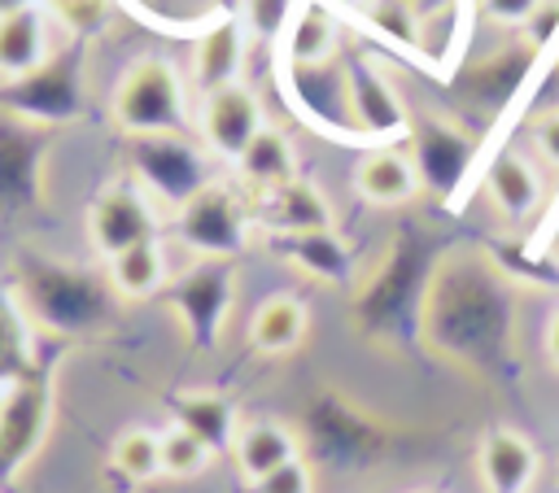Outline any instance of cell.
<instances>
[{
    "mask_svg": "<svg viewBox=\"0 0 559 493\" xmlns=\"http://www.w3.org/2000/svg\"><path fill=\"white\" fill-rule=\"evenodd\" d=\"M109 113L127 135L166 140V135L183 131V122H188V87L170 61L144 57L118 79Z\"/></svg>",
    "mask_w": 559,
    "mask_h": 493,
    "instance_id": "obj_1",
    "label": "cell"
},
{
    "mask_svg": "<svg viewBox=\"0 0 559 493\" xmlns=\"http://www.w3.org/2000/svg\"><path fill=\"white\" fill-rule=\"evenodd\" d=\"M175 227H179V240L210 262H231L249 240L245 205L227 183H201L183 192Z\"/></svg>",
    "mask_w": 559,
    "mask_h": 493,
    "instance_id": "obj_2",
    "label": "cell"
},
{
    "mask_svg": "<svg viewBox=\"0 0 559 493\" xmlns=\"http://www.w3.org/2000/svg\"><path fill=\"white\" fill-rule=\"evenodd\" d=\"M157 205L153 196L140 188V183H109L96 192V201L87 205V236H92V249L109 262L118 257L122 249H135V244H148L157 240Z\"/></svg>",
    "mask_w": 559,
    "mask_h": 493,
    "instance_id": "obj_3",
    "label": "cell"
},
{
    "mask_svg": "<svg viewBox=\"0 0 559 493\" xmlns=\"http://www.w3.org/2000/svg\"><path fill=\"white\" fill-rule=\"evenodd\" d=\"M52 423V393L44 380H13L0 406V480L22 471Z\"/></svg>",
    "mask_w": 559,
    "mask_h": 493,
    "instance_id": "obj_4",
    "label": "cell"
},
{
    "mask_svg": "<svg viewBox=\"0 0 559 493\" xmlns=\"http://www.w3.org/2000/svg\"><path fill=\"white\" fill-rule=\"evenodd\" d=\"M170 301L188 327V340L210 349L218 340V327L231 310V266L227 262H201L192 266V275H183L175 288H170Z\"/></svg>",
    "mask_w": 559,
    "mask_h": 493,
    "instance_id": "obj_5",
    "label": "cell"
},
{
    "mask_svg": "<svg viewBox=\"0 0 559 493\" xmlns=\"http://www.w3.org/2000/svg\"><path fill=\"white\" fill-rule=\"evenodd\" d=\"M262 127H266L262 105L245 83H231V87L201 96V135L223 161H236Z\"/></svg>",
    "mask_w": 559,
    "mask_h": 493,
    "instance_id": "obj_6",
    "label": "cell"
},
{
    "mask_svg": "<svg viewBox=\"0 0 559 493\" xmlns=\"http://www.w3.org/2000/svg\"><path fill=\"white\" fill-rule=\"evenodd\" d=\"M476 467H480V480L489 493H528L533 480H537V449L524 432L515 428H489L480 449H476Z\"/></svg>",
    "mask_w": 559,
    "mask_h": 493,
    "instance_id": "obj_7",
    "label": "cell"
},
{
    "mask_svg": "<svg viewBox=\"0 0 559 493\" xmlns=\"http://www.w3.org/2000/svg\"><path fill=\"white\" fill-rule=\"evenodd\" d=\"M240 70H245V22L227 17V22L210 26L197 39V48H192V87H197V96H210L218 87L240 83Z\"/></svg>",
    "mask_w": 559,
    "mask_h": 493,
    "instance_id": "obj_8",
    "label": "cell"
},
{
    "mask_svg": "<svg viewBox=\"0 0 559 493\" xmlns=\"http://www.w3.org/2000/svg\"><path fill=\"white\" fill-rule=\"evenodd\" d=\"M485 196L493 201V209L507 218V223H524L537 214L542 205V179H537V166L511 148H502L489 170H485Z\"/></svg>",
    "mask_w": 559,
    "mask_h": 493,
    "instance_id": "obj_9",
    "label": "cell"
},
{
    "mask_svg": "<svg viewBox=\"0 0 559 493\" xmlns=\"http://www.w3.org/2000/svg\"><path fill=\"white\" fill-rule=\"evenodd\" d=\"M354 192L371 205H402L419 192V170L402 148H371L354 166Z\"/></svg>",
    "mask_w": 559,
    "mask_h": 493,
    "instance_id": "obj_10",
    "label": "cell"
},
{
    "mask_svg": "<svg viewBox=\"0 0 559 493\" xmlns=\"http://www.w3.org/2000/svg\"><path fill=\"white\" fill-rule=\"evenodd\" d=\"M170 423L188 428L197 441H205L214 454L231 449L236 445V406L223 397V393H210V388H188V393H175L170 397Z\"/></svg>",
    "mask_w": 559,
    "mask_h": 493,
    "instance_id": "obj_11",
    "label": "cell"
},
{
    "mask_svg": "<svg viewBox=\"0 0 559 493\" xmlns=\"http://www.w3.org/2000/svg\"><path fill=\"white\" fill-rule=\"evenodd\" d=\"M231 458L240 467V476L253 484L262 480L266 471L301 458V436L275 419H253V423H240L236 432V445H231Z\"/></svg>",
    "mask_w": 559,
    "mask_h": 493,
    "instance_id": "obj_12",
    "label": "cell"
},
{
    "mask_svg": "<svg viewBox=\"0 0 559 493\" xmlns=\"http://www.w3.org/2000/svg\"><path fill=\"white\" fill-rule=\"evenodd\" d=\"M236 175H240L253 192H262V196L280 192L284 183L297 179V148H293V140H288L280 127L266 122V127L249 140V148L236 157Z\"/></svg>",
    "mask_w": 559,
    "mask_h": 493,
    "instance_id": "obj_13",
    "label": "cell"
},
{
    "mask_svg": "<svg viewBox=\"0 0 559 493\" xmlns=\"http://www.w3.org/2000/svg\"><path fill=\"white\" fill-rule=\"evenodd\" d=\"M310 332V310L293 292H271L249 318V345L258 353H293Z\"/></svg>",
    "mask_w": 559,
    "mask_h": 493,
    "instance_id": "obj_14",
    "label": "cell"
},
{
    "mask_svg": "<svg viewBox=\"0 0 559 493\" xmlns=\"http://www.w3.org/2000/svg\"><path fill=\"white\" fill-rule=\"evenodd\" d=\"M48 61V17L44 9H22L0 17V79H31Z\"/></svg>",
    "mask_w": 559,
    "mask_h": 493,
    "instance_id": "obj_15",
    "label": "cell"
},
{
    "mask_svg": "<svg viewBox=\"0 0 559 493\" xmlns=\"http://www.w3.org/2000/svg\"><path fill=\"white\" fill-rule=\"evenodd\" d=\"M266 201V223L280 231V236H314V231H332V209L323 201V192L306 179H293L284 183L280 192L262 196Z\"/></svg>",
    "mask_w": 559,
    "mask_h": 493,
    "instance_id": "obj_16",
    "label": "cell"
},
{
    "mask_svg": "<svg viewBox=\"0 0 559 493\" xmlns=\"http://www.w3.org/2000/svg\"><path fill=\"white\" fill-rule=\"evenodd\" d=\"M166 279H170L166 275V249L157 240L135 244V249H122L118 257H109V284L127 301H144V297L162 292Z\"/></svg>",
    "mask_w": 559,
    "mask_h": 493,
    "instance_id": "obj_17",
    "label": "cell"
},
{
    "mask_svg": "<svg viewBox=\"0 0 559 493\" xmlns=\"http://www.w3.org/2000/svg\"><path fill=\"white\" fill-rule=\"evenodd\" d=\"M336 44H341V35H336L332 9L319 4V0L306 4V9L297 13V22H293V35H288L293 61H297V65H323V61L336 57Z\"/></svg>",
    "mask_w": 559,
    "mask_h": 493,
    "instance_id": "obj_18",
    "label": "cell"
},
{
    "mask_svg": "<svg viewBox=\"0 0 559 493\" xmlns=\"http://www.w3.org/2000/svg\"><path fill=\"white\" fill-rule=\"evenodd\" d=\"M109 467L127 484H148L162 476V436L153 428H127L109 445Z\"/></svg>",
    "mask_w": 559,
    "mask_h": 493,
    "instance_id": "obj_19",
    "label": "cell"
},
{
    "mask_svg": "<svg viewBox=\"0 0 559 493\" xmlns=\"http://www.w3.org/2000/svg\"><path fill=\"white\" fill-rule=\"evenodd\" d=\"M157 436H162V476H170V480H192L214 458V449L205 441H197L188 428H179V423L162 428Z\"/></svg>",
    "mask_w": 559,
    "mask_h": 493,
    "instance_id": "obj_20",
    "label": "cell"
},
{
    "mask_svg": "<svg viewBox=\"0 0 559 493\" xmlns=\"http://www.w3.org/2000/svg\"><path fill=\"white\" fill-rule=\"evenodd\" d=\"M253 493H314V471L306 458H293V462L266 471L262 480H253Z\"/></svg>",
    "mask_w": 559,
    "mask_h": 493,
    "instance_id": "obj_21",
    "label": "cell"
},
{
    "mask_svg": "<svg viewBox=\"0 0 559 493\" xmlns=\"http://www.w3.org/2000/svg\"><path fill=\"white\" fill-rule=\"evenodd\" d=\"M288 13H293V0H245L240 4V22L262 39H271L288 22Z\"/></svg>",
    "mask_w": 559,
    "mask_h": 493,
    "instance_id": "obj_22",
    "label": "cell"
},
{
    "mask_svg": "<svg viewBox=\"0 0 559 493\" xmlns=\"http://www.w3.org/2000/svg\"><path fill=\"white\" fill-rule=\"evenodd\" d=\"M542 0H480L485 17L498 22V26H524L533 13H537Z\"/></svg>",
    "mask_w": 559,
    "mask_h": 493,
    "instance_id": "obj_23",
    "label": "cell"
},
{
    "mask_svg": "<svg viewBox=\"0 0 559 493\" xmlns=\"http://www.w3.org/2000/svg\"><path fill=\"white\" fill-rule=\"evenodd\" d=\"M533 144L550 166H559V109H550L533 122Z\"/></svg>",
    "mask_w": 559,
    "mask_h": 493,
    "instance_id": "obj_24",
    "label": "cell"
},
{
    "mask_svg": "<svg viewBox=\"0 0 559 493\" xmlns=\"http://www.w3.org/2000/svg\"><path fill=\"white\" fill-rule=\"evenodd\" d=\"M555 22H559V0H542V4H537V13H533L524 26L533 31V39H550Z\"/></svg>",
    "mask_w": 559,
    "mask_h": 493,
    "instance_id": "obj_25",
    "label": "cell"
},
{
    "mask_svg": "<svg viewBox=\"0 0 559 493\" xmlns=\"http://www.w3.org/2000/svg\"><path fill=\"white\" fill-rule=\"evenodd\" d=\"M546 358L559 366V310H555L550 323H546Z\"/></svg>",
    "mask_w": 559,
    "mask_h": 493,
    "instance_id": "obj_26",
    "label": "cell"
},
{
    "mask_svg": "<svg viewBox=\"0 0 559 493\" xmlns=\"http://www.w3.org/2000/svg\"><path fill=\"white\" fill-rule=\"evenodd\" d=\"M22 9H35V0H0V17H9V13H22Z\"/></svg>",
    "mask_w": 559,
    "mask_h": 493,
    "instance_id": "obj_27",
    "label": "cell"
},
{
    "mask_svg": "<svg viewBox=\"0 0 559 493\" xmlns=\"http://www.w3.org/2000/svg\"><path fill=\"white\" fill-rule=\"evenodd\" d=\"M9 384H13V380H4V375H0V406H4V397H9Z\"/></svg>",
    "mask_w": 559,
    "mask_h": 493,
    "instance_id": "obj_28",
    "label": "cell"
}]
</instances>
